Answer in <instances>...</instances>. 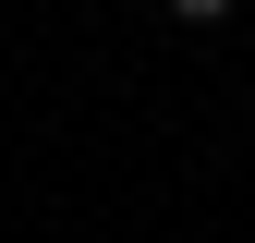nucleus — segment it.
Returning a JSON list of instances; mask_svg holds the SVG:
<instances>
[{
	"label": "nucleus",
	"instance_id": "nucleus-1",
	"mask_svg": "<svg viewBox=\"0 0 255 243\" xmlns=\"http://www.w3.org/2000/svg\"><path fill=\"white\" fill-rule=\"evenodd\" d=\"M170 12H182V24H219V12H231V0H170Z\"/></svg>",
	"mask_w": 255,
	"mask_h": 243
}]
</instances>
